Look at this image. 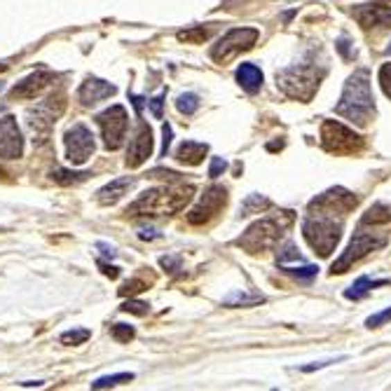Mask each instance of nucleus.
I'll list each match as a JSON object with an SVG mask.
<instances>
[{
    "mask_svg": "<svg viewBox=\"0 0 391 391\" xmlns=\"http://www.w3.org/2000/svg\"><path fill=\"white\" fill-rule=\"evenodd\" d=\"M335 113L345 120H349L356 127H368L375 117V98L370 89V73L365 68L354 71V76L345 82L340 103L335 105Z\"/></svg>",
    "mask_w": 391,
    "mask_h": 391,
    "instance_id": "obj_1",
    "label": "nucleus"
},
{
    "mask_svg": "<svg viewBox=\"0 0 391 391\" xmlns=\"http://www.w3.org/2000/svg\"><path fill=\"white\" fill-rule=\"evenodd\" d=\"M195 188L192 185H181V188H153L144 192L132 207L127 209V216L132 218H162L181 211L185 204L192 200Z\"/></svg>",
    "mask_w": 391,
    "mask_h": 391,
    "instance_id": "obj_2",
    "label": "nucleus"
},
{
    "mask_svg": "<svg viewBox=\"0 0 391 391\" xmlns=\"http://www.w3.org/2000/svg\"><path fill=\"white\" fill-rule=\"evenodd\" d=\"M347 216L333 214V211L324 209H307V216L302 220V237L307 244L319 253L321 258H328L338 246L340 237H342Z\"/></svg>",
    "mask_w": 391,
    "mask_h": 391,
    "instance_id": "obj_3",
    "label": "nucleus"
},
{
    "mask_svg": "<svg viewBox=\"0 0 391 391\" xmlns=\"http://www.w3.org/2000/svg\"><path fill=\"white\" fill-rule=\"evenodd\" d=\"M295 216L293 211H279L275 216L260 218L246 229L237 239V246L244 248L246 253H265L279 244V239L286 234V229L293 225Z\"/></svg>",
    "mask_w": 391,
    "mask_h": 391,
    "instance_id": "obj_4",
    "label": "nucleus"
},
{
    "mask_svg": "<svg viewBox=\"0 0 391 391\" xmlns=\"http://www.w3.org/2000/svg\"><path fill=\"white\" fill-rule=\"evenodd\" d=\"M377 227L380 225H372V223H363V220L358 223V227H356V232H354L349 246H347L342 251V256L333 263L331 275H345L354 263H358V260L365 258L372 251H377V248L387 246L389 234L382 232V229H377Z\"/></svg>",
    "mask_w": 391,
    "mask_h": 391,
    "instance_id": "obj_5",
    "label": "nucleus"
},
{
    "mask_svg": "<svg viewBox=\"0 0 391 391\" xmlns=\"http://www.w3.org/2000/svg\"><path fill=\"white\" fill-rule=\"evenodd\" d=\"M321 85V73H316L312 64H295L288 68H281L277 73V87L284 92L288 98L295 101H312L316 89Z\"/></svg>",
    "mask_w": 391,
    "mask_h": 391,
    "instance_id": "obj_6",
    "label": "nucleus"
},
{
    "mask_svg": "<svg viewBox=\"0 0 391 391\" xmlns=\"http://www.w3.org/2000/svg\"><path fill=\"white\" fill-rule=\"evenodd\" d=\"M321 146L333 155H358L363 150V136L338 120H326L321 124Z\"/></svg>",
    "mask_w": 391,
    "mask_h": 391,
    "instance_id": "obj_7",
    "label": "nucleus"
},
{
    "mask_svg": "<svg viewBox=\"0 0 391 391\" xmlns=\"http://www.w3.org/2000/svg\"><path fill=\"white\" fill-rule=\"evenodd\" d=\"M260 38V31L251 26H241L227 31L223 38L211 47V59L216 64H229L232 59H237L241 52H248Z\"/></svg>",
    "mask_w": 391,
    "mask_h": 391,
    "instance_id": "obj_8",
    "label": "nucleus"
},
{
    "mask_svg": "<svg viewBox=\"0 0 391 391\" xmlns=\"http://www.w3.org/2000/svg\"><path fill=\"white\" fill-rule=\"evenodd\" d=\"M64 92H54L52 96H47L45 101H40L35 108H31L26 117H28V127L31 132H33L35 136H38V141L42 144V141H47L49 132H52L54 122H57V117L64 113Z\"/></svg>",
    "mask_w": 391,
    "mask_h": 391,
    "instance_id": "obj_9",
    "label": "nucleus"
},
{
    "mask_svg": "<svg viewBox=\"0 0 391 391\" xmlns=\"http://www.w3.org/2000/svg\"><path fill=\"white\" fill-rule=\"evenodd\" d=\"M96 124L103 132V144L108 150H117L124 144V136H127L129 127V115L122 105H110L108 110L96 115Z\"/></svg>",
    "mask_w": 391,
    "mask_h": 391,
    "instance_id": "obj_10",
    "label": "nucleus"
},
{
    "mask_svg": "<svg viewBox=\"0 0 391 391\" xmlns=\"http://www.w3.org/2000/svg\"><path fill=\"white\" fill-rule=\"evenodd\" d=\"M227 204V190L223 185H211V188L204 192V197L200 200L197 207H192L188 214V223L190 225H207V223L214 218V216L220 214V209Z\"/></svg>",
    "mask_w": 391,
    "mask_h": 391,
    "instance_id": "obj_11",
    "label": "nucleus"
},
{
    "mask_svg": "<svg viewBox=\"0 0 391 391\" xmlns=\"http://www.w3.org/2000/svg\"><path fill=\"white\" fill-rule=\"evenodd\" d=\"M94 153V136L85 124H76L66 132V159L71 164H85Z\"/></svg>",
    "mask_w": 391,
    "mask_h": 391,
    "instance_id": "obj_12",
    "label": "nucleus"
},
{
    "mask_svg": "<svg viewBox=\"0 0 391 391\" xmlns=\"http://www.w3.org/2000/svg\"><path fill=\"white\" fill-rule=\"evenodd\" d=\"M153 148H155L153 129L148 127L146 122H141L139 127H136V134H134L132 144H129V150H127V166L129 169H136V166L144 164L146 159L153 155Z\"/></svg>",
    "mask_w": 391,
    "mask_h": 391,
    "instance_id": "obj_13",
    "label": "nucleus"
},
{
    "mask_svg": "<svg viewBox=\"0 0 391 391\" xmlns=\"http://www.w3.org/2000/svg\"><path fill=\"white\" fill-rule=\"evenodd\" d=\"M24 153V139L15 117H0V157L17 159Z\"/></svg>",
    "mask_w": 391,
    "mask_h": 391,
    "instance_id": "obj_14",
    "label": "nucleus"
},
{
    "mask_svg": "<svg viewBox=\"0 0 391 391\" xmlns=\"http://www.w3.org/2000/svg\"><path fill=\"white\" fill-rule=\"evenodd\" d=\"M52 82H54L52 71H35V73H31V76L24 78L21 82H17L15 87H12L10 98L12 101H17V98H35V96H40Z\"/></svg>",
    "mask_w": 391,
    "mask_h": 391,
    "instance_id": "obj_15",
    "label": "nucleus"
},
{
    "mask_svg": "<svg viewBox=\"0 0 391 391\" xmlns=\"http://www.w3.org/2000/svg\"><path fill=\"white\" fill-rule=\"evenodd\" d=\"M351 17L361 24L363 28H384L391 26V5H356L351 10Z\"/></svg>",
    "mask_w": 391,
    "mask_h": 391,
    "instance_id": "obj_16",
    "label": "nucleus"
},
{
    "mask_svg": "<svg viewBox=\"0 0 391 391\" xmlns=\"http://www.w3.org/2000/svg\"><path fill=\"white\" fill-rule=\"evenodd\" d=\"M115 85L105 82V80H98V78H87L82 87H80L78 92V98L82 101V105H94L98 101H103V98L113 96L115 94Z\"/></svg>",
    "mask_w": 391,
    "mask_h": 391,
    "instance_id": "obj_17",
    "label": "nucleus"
},
{
    "mask_svg": "<svg viewBox=\"0 0 391 391\" xmlns=\"http://www.w3.org/2000/svg\"><path fill=\"white\" fill-rule=\"evenodd\" d=\"M234 78H237L239 87L246 94H256V92H260V87H263V71L256 64H241L237 68V73H234Z\"/></svg>",
    "mask_w": 391,
    "mask_h": 391,
    "instance_id": "obj_18",
    "label": "nucleus"
},
{
    "mask_svg": "<svg viewBox=\"0 0 391 391\" xmlns=\"http://www.w3.org/2000/svg\"><path fill=\"white\" fill-rule=\"evenodd\" d=\"M207 153H209L207 144H200V141H183V144L178 146V150H176V159L181 164L197 166L204 159V155H207Z\"/></svg>",
    "mask_w": 391,
    "mask_h": 391,
    "instance_id": "obj_19",
    "label": "nucleus"
},
{
    "mask_svg": "<svg viewBox=\"0 0 391 391\" xmlns=\"http://www.w3.org/2000/svg\"><path fill=\"white\" fill-rule=\"evenodd\" d=\"M389 281H391V279H370L368 275H363V277H358L356 281H354L351 286L345 290V297H347V300H363V297L368 295L372 288L387 286Z\"/></svg>",
    "mask_w": 391,
    "mask_h": 391,
    "instance_id": "obj_20",
    "label": "nucleus"
},
{
    "mask_svg": "<svg viewBox=\"0 0 391 391\" xmlns=\"http://www.w3.org/2000/svg\"><path fill=\"white\" fill-rule=\"evenodd\" d=\"M134 185L132 176H124V178H115L113 183H108L105 188L98 190V202L101 204H115L122 195H127V190Z\"/></svg>",
    "mask_w": 391,
    "mask_h": 391,
    "instance_id": "obj_21",
    "label": "nucleus"
},
{
    "mask_svg": "<svg viewBox=\"0 0 391 391\" xmlns=\"http://www.w3.org/2000/svg\"><path fill=\"white\" fill-rule=\"evenodd\" d=\"M216 33L214 26H192V28H185V31H178L176 38L181 42H188V45H202V42H207L211 35Z\"/></svg>",
    "mask_w": 391,
    "mask_h": 391,
    "instance_id": "obj_22",
    "label": "nucleus"
},
{
    "mask_svg": "<svg viewBox=\"0 0 391 391\" xmlns=\"http://www.w3.org/2000/svg\"><path fill=\"white\" fill-rule=\"evenodd\" d=\"M361 220L372 223V225H384V223L391 220V207H387V204H382V202L372 204V207L363 214Z\"/></svg>",
    "mask_w": 391,
    "mask_h": 391,
    "instance_id": "obj_23",
    "label": "nucleus"
},
{
    "mask_svg": "<svg viewBox=\"0 0 391 391\" xmlns=\"http://www.w3.org/2000/svg\"><path fill=\"white\" fill-rule=\"evenodd\" d=\"M272 207V202L268 200V197L263 195H248L244 204H241L239 214L241 216H253V214H263V211H268Z\"/></svg>",
    "mask_w": 391,
    "mask_h": 391,
    "instance_id": "obj_24",
    "label": "nucleus"
},
{
    "mask_svg": "<svg viewBox=\"0 0 391 391\" xmlns=\"http://www.w3.org/2000/svg\"><path fill=\"white\" fill-rule=\"evenodd\" d=\"M176 108L181 115H188V117L195 115L197 108H200V96L192 94V92H185V94H181L176 98Z\"/></svg>",
    "mask_w": 391,
    "mask_h": 391,
    "instance_id": "obj_25",
    "label": "nucleus"
},
{
    "mask_svg": "<svg viewBox=\"0 0 391 391\" xmlns=\"http://www.w3.org/2000/svg\"><path fill=\"white\" fill-rule=\"evenodd\" d=\"M277 263L279 265H288V263H305L300 256V251L295 248L293 241H286L281 248H279V253H277Z\"/></svg>",
    "mask_w": 391,
    "mask_h": 391,
    "instance_id": "obj_26",
    "label": "nucleus"
},
{
    "mask_svg": "<svg viewBox=\"0 0 391 391\" xmlns=\"http://www.w3.org/2000/svg\"><path fill=\"white\" fill-rule=\"evenodd\" d=\"M134 380V372H120V375H105L98 377L96 382H92V389H108V387H117L122 382H132Z\"/></svg>",
    "mask_w": 391,
    "mask_h": 391,
    "instance_id": "obj_27",
    "label": "nucleus"
},
{
    "mask_svg": "<svg viewBox=\"0 0 391 391\" xmlns=\"http://www.w3.org/2000/svg\"><path fill=\"white\" fill-rule=\"evenodd\" d=\"M258 302H265L263 295H244V293H232L229 297L223 300V305L225 307H237V305H258Z\"/></svg>",
    "mask_w": 391,
    "mask_h": 391,
    "instance_id": "obj_28",
    "label": "nucleus"
},
{
    "mask_svg": "<svg viewBox=\"0 0 391 391\" xmlns=\"http://www.w3.org/2000/svg\"><path fill=\"white\" fill-rule=\"evenodd\" d=\"M89 173H76V171H66V169H54L52 178L61 185H71V183H82Z\"/></svg>",
    "mask_w": 391,
    "mask_h": 391,
    "instance_id": "obj_29",
    "label": "nucleus"
},
{
    "mask_svg": "<svg viewBox=\"0 0 391 391\" xmlns=\"http://www.w3.org/2000/svg\"><path fill=\"white\" fill-rule=\"evenodd\" d=\"M281 272H286V275L300 279V281H309L312 277H316L319 268H316V265H300V268H290V265H286V268H281Z\"/></svg>",
    "mask_w": 391,
    "mask_h": 391,
    "instance_id": "obj_30",
    "label": "nucleus"
},
{
    "mask_svg": "<svg viewBox=\"0 0 391 391\" xmlns=\"http://www.w3.org/2000/svg\"><path fill=\"white\" fill-rule=\"evenodd\" d=\"M89 331L87 328H78V331H68L61 335V345H82L89 340Z\"/></svg>",
    "mask_w": 391,
    "mask_h": 391,
    "instance_id": "obj_31",
    "label": "nucleus"
},
{
    "mask_svg": "<svg viewBox=\"0 0 391 391\" xmlns=\"http://www.w3.org/2000/svg\"><path fill=\"white\" fill-rule=\"evenodd\" d=\"M110 335H113L117 342H129V340H134V328L127 324H115Z\"/></svg>",
    "mask_w": 391,
    "mask_h": 391,
    "instance_id": "obj_32",
    "label": "nucleus"
},
{
    "mask_svg": "<svg viewBox=\"0 0 391 391\" xmlns=\"http://www.w3.org/2000/svg\"><path fill=\"white\" fill-rule=\"evenodd\" d=\"M377 80H380V87H382V92L391 98V61L389 64H384L380 68V73H377Z\"/></svg>",
    "mask_w": 391,
    "mask_h": 391,
    "instance_id": "obj_33",
    "label": "nucleus"
},
{
    "mask_svg": "<svg viewBox=\"0 0 391 391\" xmlns=\"http://www.w3.org/2000/svg\"><path fill=\"white\" fill-rule=\"evenodd\" d=\"M387 321H391V307H387V309H382V312L368 316V319H365V326H368V328H380V326L387 324Z\"/></svg>",
    "mask_w": 391,
    "mask_h": 391,
    "instance_id": "obj_34",
    "label": "nucleus"
},
{
    "mask_svg": "<svg viewBox=\"0 0 391 391\" xmlns=\"http://www.w3.org/2000/svg\"><path fill=\"white\" fill-rule=\"evenodd\" d=\"M120 309H122V312H132V314L146 316L148 312H150V305H148V302H139V300H129V302H124Z\"/></svg>",
    "mask_w": 391,
    "mask_h": 391,
    "instance_id": "obj_35",
    "label": "nucleus"
},
{
    "mask_svg": "<svg viewBox=\"0 0 391 391\" xmlns=\"http://www.w3.org/2000/svg\"><path fill=\"white\" fill-rule=\"evenodd\" d=\"M146 288H148L146 281H141V279H132V281H127L120 288V295H136V293H141V290H146Z\"/></svg>",
    "mask_w": 391,
    "mask_h": 391,
    "instance_id": "obj_36",
    "label": "nucleus"
},
{
    "mask_svg": "<svg viewBox=\"0 0 391 391\" xmlns=\"http://www.w3.org/2000/svg\"><path fill=\"white\" fill-rule=\"evenodd\" d=\"M225 169H227V162H225V159H223V157H214V159H211L209 176H211V178H218Z\"/></svg>",
    "mask_w": 391,
    "mask_h": 391,
    "instance_id": "obj_37",
    "label": "nucleus"
},
{
    "mask_svg": "<svg viewBox=\"0 0 391 391\" xmlns=\"http://www.w3.org/2000/svg\"><path fill=\"white\" fill-rule=\"evenodd\" d=\"M148 103H150V110H153V115H155V117H157V120H159V117H162L164 92H162V94H157V96H155V98H150V101H148Z\"/></svg>",
    "mask_w": 391,
    "mask_h": 391,
    "instance_id": "obj_38",
    "label": "nucleus"
},
{
    "mask_svg": "<svg viewBox=\"0 0 391 391\" xmlns=\"http://www.w3.org/2000/svg\"><path fill=\"white\" fill-rule=\"evenodd\" d=\"M162 134H164V141H162V157H166V153H169V148H171L173 129L169 127V124H164V127H162Z\"/></svg>",
    "mask_w": 391,
    "mask_h": 391,
    "instance_id": "obj_39",
    "label": "nucleus"
},
{
    "mask_svg": "<svg viewBox=\"0 0 391 391\" xmlns=\"http://www.w3.org/2000/svg\"><path fill=\"white\" fill-rule=\"evenodd\" d=\"M159 265H162V268H166L169 272H178V270H181V258H171V256H166V258L159 260Z\"/></svg>",
    "mask_w": 391,
    "mask_h": 391,
    "instance_id": "obj_40",
    "label": "nucleus"
},
{
    "mask_svg": "<svg viewBox=\"0 0 391 391\" xmlns=\"http://www.w3.org/2000/svg\"><path fill=\"white\" fill-rule=\"evenodd\" d=\"M338 361H345V356H340V358H331V361H319V363H312V365H302V372H312V370H321V368H326V365H331V363H338Z\"/></svg>",
    "mask_w": 391,
    "mask_h": 391,
    "instance_id": "obj_41",
    "label": "nucleus"
},
{
    "mask_svg": "<svg viewBox=\"0 0 391 391\" xmlns=\"http://www.w3.org/2000/svg\"><path fill=\"white\" fill-rule=\"evenodd\" d=\"M98 268H101L103 275L110 277V279H117V277H120V270H117L115 265H108V263H103V260H98Z\"/></svg>",
    "mask_w": 391,
    "mask_h": 391,
    "instance_id": "obj_42",
    "label": "nucleus"
},
{
    "mask_svg": "<svg viewBox=\"0 0 391 391\" xmlns=\"http://www.w3.org/2000/svg\"><path fill=\"white\" fill-rule=\"evenodd\" d=\"M139 237L141 239H159L162 234H159L157 229H153V227H141L139 229Z\"/></svg>",
    "mask_w": 391,
    "mask_h": 391,
    "instance_id": "obj_43",
    "label": "nucleus"
},
{
    "mask_svg": "<svg viewBox=\"0 0 391 391\" xmlns=\"http://www.w3.org/2000/svg\"><path fill=\"white\" fill-rule=\"evenodd\" d=\"M96 248L103 253V256H108V258H115V256H117V251H115V248H113V246H108V244H105V241H98Z\"/></svg>",
    "mask_w": 391,
    "mask_h": 391,
    "instance_id": "obj_44",
    "label": "nucleus"
},
{
    "mask_svg": "<svg viewBox=\"0 0 391 391\" xmlns=\"http://www.w3.org/2000/svg\"><path fill=\"white\" fill-rule=\"evenodd\" d=\"M132 101H134V108H136V113L141 115V110H144V103H146V98H144V96H132Z\"/></svg>",
    "mask_w": 391,
    "mask_h": 391,
    "instance_id": "obj_45",
    "label": "nucleus"
},
{
    "mask_svg": "<svg viewBox=\"0 0 391 391\" xmlns=\"http://www.w3.org/2000/svg\"><path fill=\"white\" fill-rule=\"evenodd\" d=\"M387 54H391V42H389V47H387Z\"/></svg>",
    "mask_w": 391,
    "mask_h": 391,
    "instance_id": "obj_46",
    "label": "nucleus"
},
{
    "mask_svg": "<svg viewBox=\"0 0 391 391\" xmlns=\"http://www.w3.org/2000/svg\"><path fill=\"white\" fill-rule=\"evenodd\" d=\"M5 71V66H0V73H3Z\"/></svg>",
    "mask_w": 391,
    "mask_h": 391,
    "instance_id": "obj_47",
    "label": "nucleus"
},
{
    "mask_svg": "<svg viewBox=\"0 0 391 391\" xmlns=\"http://www.w3.org/2000/svg\"><path fill=\"white\" fill-rule=\"evenodd\" d=\"M0 176H3V169H0Z\"/></svg>",
    "mask_w": 391,
    "mask_h": 391,
    "instance_id": "obj_48",
    "label": "nucleus"
}]
</instances>
